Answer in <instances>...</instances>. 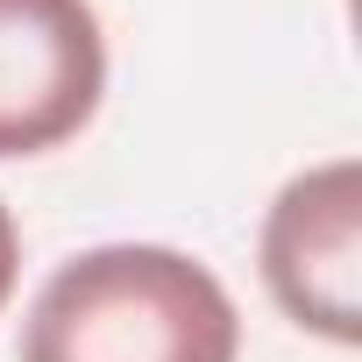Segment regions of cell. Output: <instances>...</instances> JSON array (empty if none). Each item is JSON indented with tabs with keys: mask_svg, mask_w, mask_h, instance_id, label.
<instances>
[{
	"mask_svg": "<svg viewBox=\"0 0 362 362\" xmlns=\"http://www.w3.org/2000/svg\"><path fill=\"white\" fill-rule=\"evenodd\" d=\"M228 284L163 242H107L50 270L22 320V362H235Z\"/></svg>",
	"mask_w": 362,
	"mask_h": 362,
	"instance_id": "cell-1",
	"label": "cell"
},
{
	"mask_svg": "<svg viewBox=\"0 0 362 362\" xmlns=\"http://www.w3.org/2000/svg\"><path fill=\"white\" fill-rule=\"evenodd\" d=\"M263 284L305 334L348 348L362 334V163L334 156L298 170L263 221Z\"/></svg>",
	"mask_w": 362,
	"mask_h": 362,
	"instance_id": "cell-2",
	"label": "cell"
},
{
	"mask_svg": "<svg viewBox=\"0 0 362 362\" xmlns=\"http://www.w3.org/2000/svg\"><path fill=\"white\" fill-rule=\"evenodd\" d=\"M107 93L93 0H0V156L71 142Z\"/></svg>",
	"mask_w": 362,
	"mask_h": 362,
	"instance_id": "cell-3",
	"label": "cell"
},
{
	"mask_svg": "<svg viewBox=\"0 0 362 362\" xmlns=\"http://www.w3.org/2000/svg\"><path fill=\"white\" fill-rule=\"evenodd\" d=\"M15 277H22V235H15V214L0 206V305L15 298Z\"/></svg>",
	"mask_w": 362,
	"mask_h": 362,
	"instance_id": "cell-4",
	"label": "cell"
}]
</instances>
